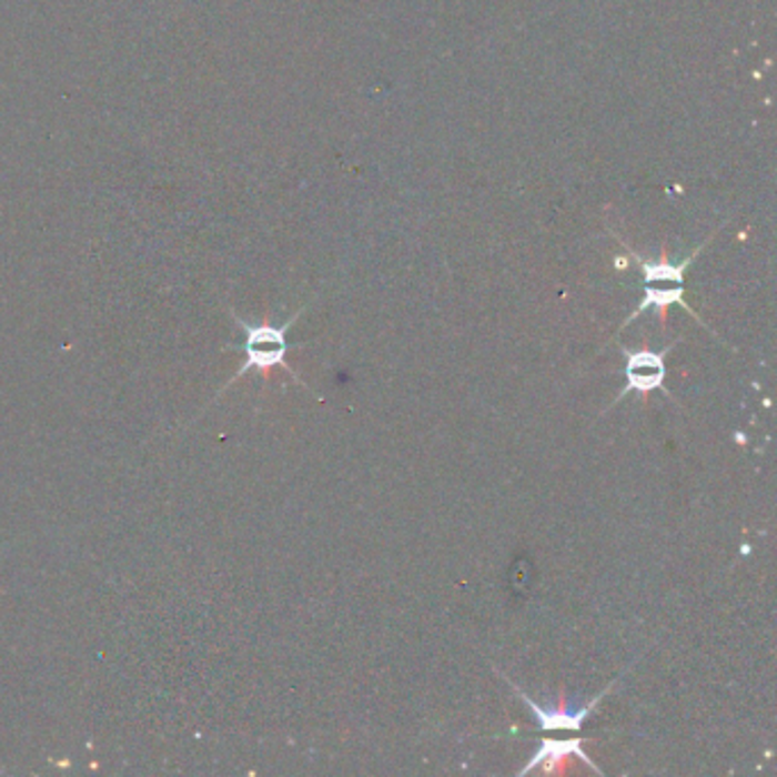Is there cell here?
<instances>
[{"label": "cell", "instance_id": "6da1fadb", "mask_svg": "<svg viewBox=\"0 0 777 777\" xmlns=\"http://www.w3.org/2000/svg\"><path fill=\"white\" fill-rule=\"evenodd\" d=\"M299 313L287 320L283 326H274V324H246L244 320H238V326L244 331V365L235 372V376L231 379L238 381L242 379L249 370H258V372H270L276 365L287 367L285 363V354L290 350L287 344V329L296 322ZM290 370V367H287ZM292 372V370H290Z\"/></svg>", "mask_w": 777, "mask_h": 777}, {"label": "cell", "instance_id": "7a4b0ae2", "mask_svg": "<svg viewBox=\"0 0 777 777\" xmlns=\"http://www.w3.org/2000/svg\"><path fill=\"white\" fill-rule=\"evenodd\" d=\"M625 356H627V367H625L627 387L623 391V395L634 391L645 400L653 391H664L668 350H664L659 354L647 352V350L625 352Z\"/></svg>", "mask_w": 777, "mask_h": 777}, {"label": "cell", "instance_id": "3957f363", "mask_svg": "<svg viewBox=\"0 0 777 777\" xmlns=\"http://www.w3.org/2000/svg\"><path fill=\"white\" fill-rule=\"evenodd\" d=\"M571 757H577L582 759L584 764H588L591 768H595L597 773H602L593 759H588V755L584 753V739H564V741H554V739H545L541 741L538 750L534 753V757L527 761L525 768H521V773L517 775H527L532 773L534 768H541L543 773H561L564 770V764L571 759Z\"/></svg>", "mask_w": 777, "mask_h": 777}, {"label": "cell", "instance_id": "277c9868", "mask_svg": "<svg viewBox=\"0 0 777 777\" xmlns=\"http://www.w3.org/2000/svg\"><path fill=\"white\" fill-rule=\"evenodd\" d=\"M513 688H515V694L521 696V698L529 705V709L534 712V716H536L541 729H573V731H579V729H582L584 720L591 716V712H593L595 705L602 700V696L609 690V688H607V690H602V694H599L595 700H591L586 707L571 709L568 703H566V696H561L558 707H541V705L534 703L529 696H525L521 688H517V686H513Z\"/></svg>", "mask_w": 777, "mask_h": 777}, {"label": "cell", "instance_id": "5b68a950", "mask_svg": "<svg viewBox=\"0 0 777 777\" xmlns=\"http://www.w3.org/2000/svg\"><path fill=\"white\" fill-rule=\"evenodd\" d=\"M670 304L686 306V304H684V285H677V283H675L673 287H657V285H653V283H647V285H645V299H643V304L636 309V313H632L629 322H632L636 315H640L647 306H655L657 313H659V320H662V324H664V322H666V311H668Z\"/></svg>", "mask_w": 777, "mask_h": 777}, {"label": "cell", "instance_id": "8992f818", "mask_svg": "<svg viewBox=\"0 0 777 777\" xmlns=\"http://www.w3.org/2000/svg\"><path fill=\"white\" fill-rule=\"evenodd\" d=\"M688 263H690V258L686 263H679V265H670L666 258H662L659 263L640 261V268L645 274V283H679V285H684V270L688 268Z\"/></svg>", "mask_w": 777, "mask_h": 777}]
</instances>
